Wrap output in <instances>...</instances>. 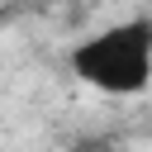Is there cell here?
I'll return each instance as SVG.
<instances>
[{
    "mask_svg": "<svg viewBox=\"0 0 152 152\" xmlns=\"http://www.w3.org/2000/svg\"><path fill=\"white\" fill-rule=\"evenodd\" d=\"M71 71L100 95H142L152 86V24L124 19L71 48Z\"/></svg>",
    "mask_w": 152,
    "mask_h": 152,
    "instance_id": "1",
    "label": "cell"
},
{
    "mask_svg": "<svg viewBox=\"0 0 152 152\" xmlns=\"http://www.w3.org/2000/svg\"><path fill=\"white\" fill-rule=\"evenodd\" d=\"M71 152H114V138H104V133L100 138H76Z\"/></svg>",
    "mask_w": 152,
    "mask_h": 152,
    "instance_id": "2",
    "label": "cell"
}]
</instances>
